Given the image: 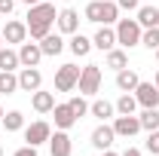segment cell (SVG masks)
I'll return each mask as SVG.
<instances>
[{
	"label": "cell",
	"mask_w": 159,
	"mask_h": 156,
	"mask_svg": "<svg viewBox=\"0 0 159 156\" xmlns=\"http://www.w3.org/2000/svg\"><path fill=\"white\" fill-rule=\"evenodd\" d=\"M46 58L43 55V49H40V43H21L19 46V61H21V67H40V61Z\"/></svg>",
	"instance_id": "obj_11"
},
{
	"label": "cell",
	"mask_w": 159,
	"mask_h": 156,
	"mask_svg": "<svg viewBox=\"0 0 159 156\" xmlns=\"http://www.w3.org/2000/svg\"><path fill=\"white\" fill-rule=\"evenodd\" d=\"M0 156H3V147H0Z\"/></svg>",
	"instance_id": "obj_41"
},
{
	"label": "cell",
	"mask_w": 159,
	"mask_h": 156,
	"mask_svg": "<svg viewBox=\"0 0 159 156\" xmlns=\"http://www.w3.org/2000/svg\"><path fill=\"white\" fill-rule=\"evenodd\" d=\"M16 9V0H0V16H12Z\"/></svg>",
	"instance_id": "obj_33"
},
{
	"label": "cell",
	"mask_w": 159,
	"mask_h": 156,
	"mask_svg": "<svg viewBox=\"0 0 159 156\" xmlns=\"http://www.w3.org/2000/svg\"><path fill=\"white\" fill-rule=\"evenodd\" d=\"M6 132H21L25 129V113L21 110H9V113H3V122H0Z\"/></svg>",
	"instance_id": "obj_26"
},
{
	"label": "cell",
	"mask_w": 159,
	"mask_h": 156,
	"mask_svg": "<svg viewBox=\"0 0 159 156\" xmlns=\"http://www.w3.org/2000/svg\"><path fill=\"white\" fill-rule=\"evenodd\" d=\"M0 34H3V43H6V46H9V43H19L21 46V43L28 40V25L19 21V19H6V25H3Z\"/></svg>",
	"instance_id": "obj_8"
},
{
	"label": "cell",
	"mask_w": 159,
	"mask_h": 156,
	"mask_svg": "<svg viewBox=\"0 0 159 156\" xmlns=\"http://www.w3.org/2000/svg\"><path fill=\"white\" fill-rule=\"evenodd\" d=\"M135 12H138L135 19L141 28H159V6H138Z\"/></svg>",
	"instance_id": "obj_23"
},
{
	"label": "cell",
	"mask_w": 159,
	"mask_h": 156,
	"mask_svg": "<svg viewBox=\"0 0 159 156\" xmlns=\"http://www.w3.org/2000/svg\"><path fill=\"white\" fill-rule=\"evenodd\" d=\"M113 28H116V46H122V49H135V46H141L144 28L138 25V19H119Z\"/></svg>",
	"instance_id": "obj_3"
},
{
	"label": "cell",
	"mask_w": 159,
	"mask_h": 156,
	"mask_svg": "<svg viewBox=\"0 0 159 156\" xmlns=\"http://www.w3.org/2000/svg\"><path fill=\"white\" fill-rule=\"evenodd\" d=\"M80 83V67L77 64H61L55 71V92H74Z\"/></svg>",
	"instance_id": "obj_6"
},
{
	"label": "cell",
	"mask_w": 159,
	"mask_h": 156,
	"mask_svg": "<svg viewBox=\"0 0 159 156\" xmlns=\"http://www.w3.org/2000/svg\"><path fill=\"white\" fill-rule=\"evenodd\" d=\"M104 64L110 67V71H122V67H129V49H122V46H113L110 52H104Z\"/></svg>",
	"instance_id": "obj_22"
},
{
	"label": "cell",
	"mask_w": 159,
	"mask_h": 156,
	"mask_svg": "<svg viewBox=\"0 0 159 156\" xmlns=\"http://www.w3.org/2000/svg\"><path fill=\"white\" fill-rule=\"evenodd\" d=\"M141 46H147L150 52H156V49H159V28H144V34H141Z\"/></svg>",
	"instance_id": "obj_29"
},
{
	"label": "cell",
	"mask_w": 159,
	"mask_h": 156,
	"mask_svg": "<svg viewBox=\"0 0 159 156\" xmlns=\"http://www.w3.org/2000/svg\"><path fill=\"white\" fill-rule=\"evenodd\" d=\"M116 6H119V9H125V12H132V9H138V6H141V0H116Z\"/></svg>",
	"instance_id": "obj_32"
},
{
	"label": "cell",
	"mask_w": 159,
	"mask_h": 156,
	"mask_svg": "<svg viewBox=\"0 0 159 156\" xmlns=\"http://www.w3.org/2000/svg\"><path fill=\"white\" fill-rule=\"evenodd\" d=\"M19 49H9V46H0V71H19Z\"/></svg>",
	"instance_id": "obj_24"
},
{
	"label": "cell",
	"mask_w": 159,
	"mask_h": 156,
	"mask_svg": "<svg viewBox=\"0 0 159 156\" xmlns=\"http://www.w3.org/2000/svg\"><path fill=\"white\" fill-rule=\"evenodd\" d=\"M92 46L101 49V52H110L116 46V28L113 25H101L98 31H95V37H92Z\"/></svg>",
	"instance_id": "obj_15"
},
{
	"label": "cell",
	"mask_w": 159,
	"mask_h": 156,
	"mask_svg": "<svg viewBox=\"0 0 159 156\" xmlns=\"http://www.w3.org/2000/svg\"><path fill=\"white\" fill-rule=\"evenodd\" d=\"M16 92H19V74L0 71V95H16Z\"/></svg>",
	"instance_id": "obj_25"
},
{
	"label": "cell",
	"mask_w": 159,
	"mask_h": 156,
	"mask_svg": "<svg viewBox=\"0 0 159 156\" xmlns=\"http://www.w3.org/2000/svg\"><path fill=\"white\" fill-rule=\"evenodd\" d=\"M153 83H156V89H159V71H156V80H153Z\"/></svg>",
	"instance_id": "obj_38"
},
{
	"label": "cell",
	"mask_w": 159,
	"mask_h": 156,
	"mask_svg": "<svg viewBox=\"0 0 159 156\" xmlns=\"http://www.w3.org/2000/svg\"><path fill=\"white\" fill-rule=\"evenodd\" d=\"M49 153L52 156H70L74 153V141H70V135L64 129H55L52 132V138H49Z\"/></svg>",
	"instance_id": "obj_12"
},
{
	"label": "cell",
	"mask_w": 159,
	"mask_h": 156,
	"mask_svg": "<svg viewBox=\"0 0 159 156\" xmlns=\"http://www.w3.org/2000/svg\"><path fill=\"white\" fill-rule=\"evenodd\" d=\"M113 141H116V132H113L110 122H101V126L92 129V147H95V150H110Z\"/></svg>",
	"instance_id": "obj_9"
},
{
	"label": "cell",
	"mask_w": 159,
	"mask_h": 156,
	"mask_svg": "<svg viewBox=\"0 0 159 156\" xmlns=\"http://www.w3.org/2000/svg\"><path fill=\"white\" fill-rule=\"evenodd\" d=\"M67 49H70L77 58H86L95 46H92V40L86 37V34H80V31H77V34H70V40H67Z\"/></svg>",
	"instance_id": "obj_20"
},
{
	"label": "cell",
	"mask_w": 159,
	"mask_h": 156,
	"mask_svg": "<svg viewBox=\"0 0 159 156\" xmlns=\"http://www.w3.org/2000/svg\"><path fill=\"white\" fill-rule=\"evenodd\" d=\"M12 156H40V153H37V147H31V144H25V147H19V150H16Z\"/></svg>",
	"instance_id": "obj_34"
},
{
	"label": "cell",
	"mask_w": 159,
	"mask_h": 156,
	"mask_svg": "<svg viewBox=\"0 0 159 156\" xmlns=\"http://www.w3.org/2000/svg\"><path fill=\"white\" fill-rule=\"evenodd\" d=\"M101 156H122V153H113V150H101Z\"/></svg>",
	"instance_id": "obj_36"
},
{
	"label": "cell",
	"mask_w": 159,
	"mask_h": 156,
	"mask_svg": "<svg viewBox=\"0 0 159 156\" xmlns=\"http://www.w3.org/2000/svg\"><path fill=\"white\" fill-rule=\"evenodd\" d=\"M138 83H141V77H138L135 67H122V71H116V89H119V92H135Z\"/></svg>",
	"instance_id": "obj_18"
},
{
	"label": "cell",
	"mask_w": 159,
	"mask_h": 156,
	"mask_svg": "<svg viewBox=\"0 0 159 156\" xmlns=\"http://www.w3.org/2000/svg\"><path fill=\"white\" fill-rule=\"evenodd\" d=\"M21 3H28V6H34V3H43V0H21Z\"/></svg>",
	"instance_id": "obj_37"
},
{
	"label": "cell",
	"mask_w": 159,
	"mask_h": 156,
	"mask_svg": "<svg viewBox=\"0 0 159 156\" xmlns=\"http://www.w3.org/2000/svg\"><path fill=\"white\" fill-rule=\"evenodd\" d=\"M138 119H141V129H144V132L159 129V107H144Z\"/></svg>",
	"instance_id": "obj_27"
},
{
	"label": "cell",
	"mask_w": 159,
	"mask_h": 156,
	"mask_svg": "<svg viewBox=\"0 0 159 156\" xmlns=\"http://www.w3.org/2000/svg\"><path fill=\"white\" fill-rule=\"evenodd\" d=\"M89 113H92V117H98L101 122H107V119L116 117V104H110L107 98H95V101L89 104Z\"/></svg>",
	"instance_id": "obj_19"
},
{
	"label": "cell",
	"mask_w": 159,
	"mask_h": 156,
	"mask_svg": "<svg viewBox=\"0 0 159 156\" xmlns=\"http://www.w3.org/2000/svg\"><path fill=\"white\" fill-rule=\"evenodd\" d=\"M64 3H70V0H64Z\"/></svg>",
	"instance_id": "obj_43"
},
{
	"label": "cell",
	"mask_w": 159,
	"mask_h": 156,
	"mask_svg": "<svg viewBox=\"0 0 159 156\" xmlns=\"http://www.w3.org/2000/svg\"><path fill=\"white\" fill-rule=\"evenodd\" d=\"M67 104H70V110L77 113V119H83L86 113H89V101H86V95H74Z\"/></svg>",
	"instance_id": "obj_30"
},
{
	"label": "cell",
	"mask_w": 159,
	"mask_h": 156,
	"mask_svg": "<svg viewBox=\"0 0 159 156\" xmlns=\"http://www.w3.org/2000/svg\"><path fill=\"white\" fill-rule=\"evenodd\" d=\"M147 153H153V156H159V129H153V132H147Z\"/></svg>",
	"instance_id": "obj_31"
},
{
	"label": "cell",
	"mask_w": 159,
	"mask_h": 156,
	"mask_svg": "<svg viewBox=\"0 0 159 156\" xmlns=\"http://www.w3.org/2000/svg\"><path fill=\"white\" fill-rule=\"evenodd\" d=\"M135 110H138V98L132 95V92H122V95L116 98V113H125V117H129V113H135Z\"/></svg>",
	"instance_id": "obj_28"
},
{
	"label": "cell",
	"mask_w": 159,
	"mask_h": 156,
	"mask_svg": "<svg viewBox=\"0 0 159 156\" xmlns=\"http://www.w3.org/2000/svg\"><path fill=\"white\" fill-rule=\"evenodd\" d=\"M0 46H3V34H0Z\"/></svg>",
	"instance_id": "obj_40"
},
{
	"label": "cell",
	"mask_w": 159,
	"mask_h": 156,
	"mask_svg": "<svg viewBox=\"0 0 159 156\" xmlns=\"http://www.w3.org/2000/svg\"><path fill=\"white\" fill-rule=\"evenodd\" d=\"M55 19H58V12H55V3H49V0L28 6V21H25V25H28L31 40H43L49 31H52Z\"/></svg>",
	"instance_id": "obj_1"
},
{
	"label": "cell",
	"mask_w": 159,
	"mask_h": 156,
	"mask_svg": "<svg viewBox=\"0 0 159 156\" xmlns=\"http://www.w3.org/2000/svg\"><path fill=\"white\" fill-rule=\"evenodd\" d=\"M110 126H113L116 138H125V141H129V138H135V135L141 132V119L135 117V113H129V117H125V113H116Z\"/></svg>",
	"instance_id": "obj_7"
},
{
	"label": "cell",
	"mask_w": 159,
	"mask_h": 156,
	"mask_svg": "<svg viewBox=\"0 0 159 156\" xmlns=\"http://www.w3.org/2000/svg\"><path fill=\"white\" fill-rule=\"evenodd\" d=\"M3 113H6V110H3V107H0V122H3Z\"/></svg>",
	"instance_id": "obj_39"
},
{
	"label": "cell",
	"mask_w": 159,
	"mask_h": 156,
	"mask_svg": "<svg viewBox=\"0 0 159 156\" xmlns=\"http://www.w3.org/2000/svg\"><path fill=\"white\" fill-rule=\"evenodd\" d=\"M31 107H34L37 113H52V107H55V95L37 89V92H31Z\"/></svg>",
	"instance_id": "obj_21"
},
{
	"label": "cell",
	"mask_w": 159,
	"mask_h": 156,
	"mask_svg": "<svg viewBox=\"0 0 159 156\" xmlns=\"http://www.w3.org/2000/svg\"><path fill=\"white\" fill-rule=\"evenodd\" d=\"M83 19L92 25H116L119 21V6L116 0H89L83 9Z\"/></svg>",
	"instance_id": "obj_2"
},
{
	"label": "cell",
	"mask_w": 159,
	"mask_h": 156,
	"mask_svg": "<svg viewBox=\"0 0 159 156\" xmlns=\"http://www.w3.org/2000/svg\"><path fill=\"white\" fill-rule=\"evenodd\" d=\"M122 156H144V153H141L138 147H125V153H122Z\"/></svg>",
	"instance_id": "obj_35"
},
{
	"label": "cell",
	"mask_w": 159,
	"mask_h": 156,
	"mask_svg": "<svg viewBox=\"0 0 159 156\" xmlns=\"http://www.w3.org/2000/svg\"><path fill=\"white\" fill-rule=\"evenodd\" d=\"M37 43H40V49H43V55H49V58H55V55L64 52V37H61V34H52V31L43 40H37Z\"/></svg>",
	"instance_id": "obj_17"
},
{
	"label": "cell",
	"mask_w": 159,
	"mask_h": 156,
	"mask_svg": "<svg viewBox=\"0 0 159 156\" xmlns=\"http://www.w3.org/2000/svg\"><path fill=\"white\" fill-rule=\"evenodd\" d=\"M19 89L21 92H37V89H43L40 67H19Z\"/></svg>",
	"instance_id": "obj_13"
},
{
	"label": "cell",
	"mask_w": 159,
	"mask_h": 156,
	"mask_svg": "<svg viewBox=\"0 0 159 156\" xmlns=\"http://www.w3.org/2000/svg\"><path fill=\"white\" fill-rule=\"evenodd\" d=\"M132 95L138 98V107H159V89H156V83H144V80H141L138 89H135Z\"/></svg>",
	"instance_id": "obj_14"
},
{
	"label": "cell",
	"mask_w": 159,
	"mask_h": 156,
	"mask_svg": "<svg viewBox=\"0 0 159 156\" xmlns=\"http://www.w3.org/2000/svg\"><path fill=\"white\" fill-rule=\"evenodd\" d=\"M156 58H159V49H156Z\"/></svg>",
	"instance_id": "obj_42"
},
{
	"label": "cell",
	"mask_w": 159,
	"mask_h": 156,
	"mask_svg": "<svg viewBox=\"0 0 159 156\" xmlns=\"http://www.w3.org/2000/svg\"><path fill=\"white\" fill-rule=\"evenodd\" d=\"M55 25H58V34H77L80 31V12L74 9V6H64L58 12V19H55Z\"/></svg>",
	"instance_id": "obj_10"
},
{
	"label": "cell",
	"mask_w": 159,
	"mask_h": 156,
	"mask_svg": "<svg viewBox=\"0 0 159 156\" xmlns=\"http://www.w3.org/2000/svg\"><path fill=\"white\" fill-rule=\"evenodd\" d=\"M52 117H55V129H64V132H70V129L77 126V113L70 110V104H67V101L52 107Z\"/></svg>",
	"instance_id": "obj_16"
},
{
	"label": "cell",
	"mask_w": 159,
	"mask_h": 156,
	"mask_svg": "<svg viewBox=\"0 0 159 156\" xmlns=\"http://www.w3.org/2000/svg\"><path fill=\"white\" fill-rule=\"evenodd\" d=\"M21 132H25V144L40 147V144H49V138H52V126H49L46 119H34V122L25 126Z\"/></svg>",
	"instance_id": "obj_5"
},
{
	"label": "cell",
	"mask_w": 159,
	"mask_h": 156,
	"mask_svg": "<svg viewBox=\"0 0 159 156\" xmlns=\"http://www.w3.org/2000/svg\"><path fill=\"white\" fill-rule=\"evenodd\" d=\"M101 67L98 64H86V67H80V83H77V89H80V95H98L101 92Z\"/></svg>",
	"instance_id": "obj_4"
}]
</instances>
